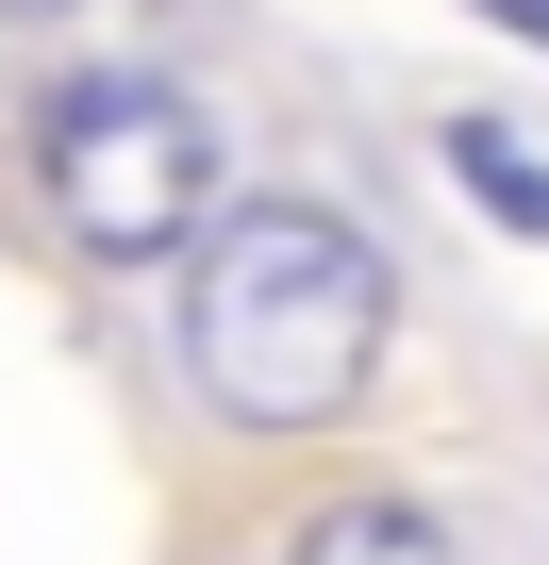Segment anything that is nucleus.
<instances>
[{
  "instance_id": "39448f33",
  "label": "nucleus",
  "mask_w": 549,
  "mask_h": 565,
  "mask_svg": "<svg viewBox=\"0 0 549 565\" xmlns=\"http://www.w3.org/2000/svg\"><path fill=\"white\" fill-rule=\"evenodd\" d=\"M483 18H499V34H532V51H549V0H483Z\"/></svg>"
},
{
  "instance_id": "7ed1b4c3",
  "label": "nucleus",
  "mask_w": 549,
  "mask_h": 565,
  "mask_svg": "<svg viewBox=\"0 0 549 565\" xmlns=\"http://www.w3.org/2000/svg\"><path fill=\"white\" fill-rule=\"evenodd\" d=\"M284 565H450V532H433L416 499H317V515L284 532Z\"/></svg>"
},
{
  "instance_id": "f03ea898",
  "label": "nucleus",
  "mask_w": 549,
  "mask_h": 565,
  "mask_svg": "<svg viewBox=\"0 0 549 565\" xmlns=\"http://www.w3.org/2000/svg\"><path fill=\"white\" fill-rule=\"evenodd\" d=\"M34 183L67 216V249L101 266H167L200 216H217V117L150 67H84L34 100Z\"/></svg>"
},
{
  "instance_id": "20e7f679",
  "label": "nucleus",
  "mask_w": 549,
  "mask_h": 565,
  "mask_svg": "<svg viewBox=\"0 0 549 565\" xmlns=\"http://www.w3.org/2000/svg\"><path fill=\"white\" fill-rule=\"evenodd\" d=\"M450 183L483 200V216H516V233H549V167L499 134V117H450Z\"/></svg>"
},
{
  "instance_id": "f257e3e1",
  "label": "nucleus",
  "mask_w": 549,
  "mask_h": 565,
  "mask_svg": "<svg viewBox=\"0 0 549 565\" xmlns=\"http://www.w3.org/2000/svg\"><path fill=\"white\" fill-rule=\"evenodd\" d=\"M400 282L334 200H217L183 233V383L233 433H334L383 366Z\"/></svg>"
},
{
  "instance_id": "423d86ee",
  "label": "nucleus",
  "mask_w": 549,
  "mask_h": 565,
  "mask_svg": "<svg viewBox=\"0 0 549 565\" xmlns=\"http://www.w3.org/2000/svg\"><path fill=\"white\" fill-rule=\"evenodd\" d=\"M0 18H84V0H0Z\"/></svg>"
}]
</instances>
